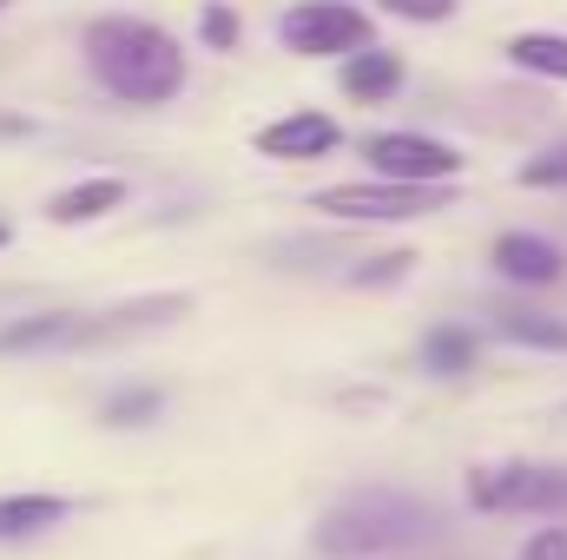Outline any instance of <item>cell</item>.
I'll use <instances>...</instances> for the list:
<instances>
[{
	"label": "cell",
	"instance_id": "1",
	"mask_svg": "<svg viewBox=\"0 0 567 560\" xmlns=\"http://www.w3.org/2000/svg\"><path fill=\"white\" fill-rule=\"evenodd\" d=\"M86 66L126 106H165L185 86L178 40L165 27H152V20H133V13H100L86 27Z\"/></svg>",
	"mask_w": 567,
	"mask_h": 560
},
{
	"label": "cell",
	"instance_id": "2",
	"mask_svg": "<svg viewBox=\"0 0 567 560\" xmlns=\"http://www.w3.org/2000/svg\"><path fill=\"white\" fill-rule=\"evenodd\" d=\"M185 310H192V297H172V290H152V297L113 303V310H40V317H20V323L0 330V356H53V350L120 343V336L158 330V323H172Z\"/></svg>",
	"mask_w": 567,
	"mask_h": 560
},
{
	"label": "cell",
	"instance_id": "3",
	"mask_svg": "<svg viewBox=\"0 0 567 560\" xmlns=\"http://www.w3.org/2000/svg\"><path fill=\"white\" fill-rule=\"evenodd\" d=\"M435 508L403 495V488H370V495H350L337 501L323 521H317V554L323 560H370V554H403V548H423L435 541Z\"/></svg>",
	"mask_w": 567,
	"mask_h": 560
},
{
	"label": "cell",
	"instance_id": "4",
	"mask_svg": "<svg viewBox=\"0 0 567 560\" xmlns=\"http://www.w3.org/2000/svg\"><path fill=\"white\" fill-rule=\"evenodd\" d=\"M475 515H561L567 508V475L542 462H482L462 481Z\"/></svg>",
	"mask_w": 567,
	"mask_h": 560
},
{
	"label": "cell",
	"instance_id": "5",
	"mask_svg": "<svg viewBox=\"0 0 567 560\" xmlns=\"http://www.w3.org/2000/svg\"><path fill=\"white\" fill-rule=\"evenodd\" d=\"M317 211L330 218H350V225H410L449 205V185H396V178H357V185H330L310 198Z\"/></svg>",
	"mask_w": 567,
	"mask_h": 560
},
{
	"label": "cell",
	"instance_id": "6",
	"mask_svg": "<svg viewBox=\"0 0 567 560\" xmlns=\"http://www.w3.org/2000/svg\"><path fill=\"white\" fill-rule=\"evenodd\" d=\"M278 40L303 60H330V53H363L370 46V13L350 0H297L278 20Z\"/></svg>",
	"mask_w": 567,
	"mask_h": 560
},
{
	"label": "cell",
	"instance_id": "7",
	"mask_svg": "<svg viewBox=\"0 0 567 560\" xmlns=\"http://www.w3.org/2000/svg\"><path fill=\"white\" fill-rule=\"evenodd\" d=\"M363 158L377 165V178H396V185H455L462 178V152L429 133H370Z\"/></svg>",
	"mask_w": 567,
	"mask_h": 560
},
{
	"label": "cell",
	"instance_id": "8",
	"mask_svg": "<svg viewBox=\"0 0 567 560\" xmlns=\"http://www.w3.org/2000/svg\"><path fill=\"white\" fill-rule=\"evenodd\" d=\"M343 145V126L330 120V113H284L271 126H258V152L265 158H323V152H337Z\"/></svg>",
	"mask_w": 567,
	"mask_h": 560
},
{
	"label": "cell",
	"instance_id": "9",
	"mask_svg": "<svg viewBox=\"0 0 567 560\" xmlns=\"http://www.w3.org/2000/svg\"><path fill=\"white\" fill-rule=\"evenodd\" d=\"M495 271L508 283H522V290H548V283H561V251L548 245V238H535V231H508V238H495Z\"/></svg>",
	"mask_w": 567,
	"mask_h": 560
},
{
	"label": "cell",
	"instance_id": "10",
	"mask_svg": "<svg viewBox=\"0 0 567 560\" xmlns=\"http://www.w3.org/2000/svg\"><path fill=\"white\" fill-rule=\"evenodd\" d=\"M120 205H126V178H80V185L47 198V218L53 225H93V218H106Z\"/></svg>",
	"mask_w": 567,
	"mask_h": 560
},
{
	"label": "cell",
	"instance_id": "11",
	"mask_svg": "<svg viewBox=\"0 0 567 560\" xmlns=\"http://www.w3.org/2000/svg\"><path fill=\"white\" fill-rule=\"evenodd\" d=\"M396 86H403V60H396V53L363 46V53L343 60V93H350V100H390Z\"/></svg>",
	"mask_w": 567,
	"mask_h": 560
},
{
	"label": "cell",
	"instance_id": "12",
	"mask_svg": "<svg viewBox=\"0 0 567 560\" xmlns=\"http://www.w3.org/2000/svg\"><path fill=\"white\" fill-rule=\"evenodd\" d=\"M66 521L60 495H0V541H33Z\"/></svg>",
	"mask_w": 567,
	"mask_h": 560
},
{
	"label": "cell",
	"instance_id": "13",
	"mask_svg": "<svg viewBox=\"0 0 567 560\" xmlns=\"http://www.w3.org/2000/svg\"><path fill=\"white\" fill-rule=\"evenodd\" d=\"M508 60L522 73H542V80H567V33H515L508 40Z\"/></svg>",
	"mask_w": 567,
	"mask_h": 560
},
{
	"label": "cell",
	"instance_id": "14",
	"mask_svg": "<svg viewBox=\"0 0 567 560\" xmlns=\"http://www.w3.org/2000/svg\"><path fill=\"white\" fill-rule=\"evenodd\" d=\"M423 363L435 370V376H468V370H475V336H468V330H455V323L429 330V336H423Z\"/></svg>",
	"mask_w": 567,
	"mask_h": 560
},
{
	"label": "cell",
	"instance_id": "15",
	"mask_svg": "<svg viewBox=\"0 0 567 560\" xmlns=\"http://www.w3.org/2000/svg\"><path fill=\"white\" fill-rule=\"evenodd\" d=\"M495 323H502V336H515V343H528V350H561L567 356V323L542 317V310H502Z\"/></svg>",
	"mask_w": 567,
	"mask_h": 560
},
{
	"label": "cell",
	"instance_id": "16",
	"mask_svg": "<svg viewBox=\"0 0 567 560\" xmlns=\"http://www.w3.org/2000/svg\"><path fill=\"white\" fill-rule=\"evenodd\" d=\"M198 33H205V46H218V53H231V46L245 40V20H238V7H225V0H212V7L198 13Z\"/></svg>",
	"mask_w": 567,
	"mask_h": 560
},
{
	"label": "cell",
	"instance_id": "17",
	"mask_svg": "<svg viewBox=\"0 0 567 560\" xmlns=\"http://www.w3.org/2000/svg\"><path fill=\"white\" fill-rule=\"evenodd\" d=\"M522 185H528V191H555V185H567V145L528 158V165H522Z\"/></svg>",
	"mask_w": 567,
	"mask_h": 560
},
{
	"label": "cell",
	"instance_id": "18",
	"mask_svg": "<svg viewBox=\"0 0 567 560\" xmlns=\"http://www.w3.org/2000/svg\"><path fill=\"white\" fill-rule=\"evenodd\" d=\"M383 13H396V20H416V27H442V20L455 13V0H383Z\"/></svg>",
	"mask_w": 567,
	"mask_h": 560
},
{
	"label": "cell",
	"instance_id": "19",
	"mask_svg": "<svg viewBox=\"0 0 567 560\" xmlns=\"http://www.w3.org/2000/svg\"><path fill=\"white\" fill-rule=\"evenodd\" d=\"M152 409H158V396L152 390H133V396H113L106 403V422H145Z\"/></svg>",
	"mask_w": 567,
	"mask_h": 560
},
{
	"label": "cell",
	"instance_id": "20",
	"mask_svg": "<svg viewBox=\"0 0 567 560\" xmlns=\"http://www.w3.org/2000/svg\"><path fill=\"white\" fill-rule=\"evenodd\" d=\"M522 560H567V528H535Z\"/></svg>",
	"mask_w": 567,
	"mask_h": 560
},
{
	"label": "cell",
	"instance_id": "21",
	"mask_svg": "<svg viewBox=\"0 0 567 560\" xmlns=\"http://www.w3.org/2000/svg\"><path fill=\"white\" fill-rule=\"evenodd\" d=\"M410 265H416L410 251H390V258H370V265L357 271V283H396L403 271H410Z\"/></svg>",
	"mask_w": 567,
	"mask_h": 560
},
{
	"label": "cell",
	"instance_id": "22",
	"mask_svg": "<svg viewBox=\"0 0 567 560\" xmlns=\"http://www.w3.org/2000/svg\"><path fill=\"white\" fill-rule=\"evenodd\" d=\"M0 245H7V225H0Z\"/></svg>",
	"mask_w": 567,
	"mask_h": 560
},
{
	"label": "cell",
	"instance_id": "23",
	"mask_svg": "<svg viewBox=\"0 0 567 560\" xmlns=\"http://www.w3.org/2000/svg\"><path fill=\"white\" fill-rule=\"evenodd\" d=\"M0 7H7V0H0Z\"/></svg>",
	"mask_w": 567,
	"mask_h": 560
}]
</instances>
